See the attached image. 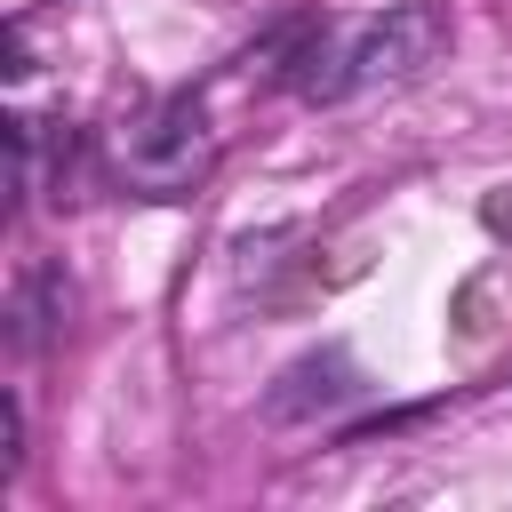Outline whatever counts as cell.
I'll use <instances>...</instances> for the list:
<instances>
[{
	"label": "cell",
	"mask_w": 512,
	"mask_h": 512,
	"mask_svg": "<svg viewBox=\"0 0 512 512\" xmlns=\"http://www.w3.org/2000/svg\"><path fill=\"white\" fill-rule=\"evenodd\" d=\"M112 160H120V176H128L144 200L192 192V184L208 176V160H216V136H208L200 96H168V104L136 112V120L112 136Z\"/></svg>",
	"instance_id": "cell-1"
},
{
	"label": "cell",
	"mask_w": 512,
	"mask_h": 512,
	"mask_svg": "<svg viewBox=\"0 0 512 512\" xmlns=\"http://www.w3.org/2000/svg\"><path fill=\"white\" fill-rule=\"evenodd\" d=\"M352 392H360V368H352L344 352H320V360H296L264 408H272L280 424H296V416H312V408H336V400H352Z\"/></svg>",
	"instance_id": "cell-2"
},
{
	"label": "cell",
	"mask_w": 512,
	"mask_h": 512,
	"mask_svg": "<svg viewBox=\"0 0 512 512\" xmlns=\"http://www.w3.org/2000/svg\"><path fill=\"white\" fill-rule=\"evenodd\" d=\"M64 304H72V296H64V280H56L48 264L24 272V280H16V304H8V320H16L8 344H16V352H40V344L56 336V320H64Z\"/></svg>",
	"instance_id": "cell-3"
}]
</instances>
